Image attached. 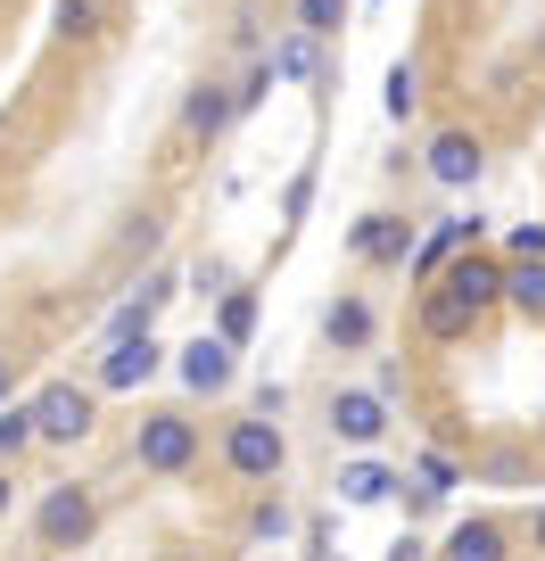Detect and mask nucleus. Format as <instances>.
I'll list each match as a JSON object with an SVG mask.
<instances>
[{
  "instance_id": "obj_1",
  "label": "nucleus",
  "mask_w": 545,
  "mask_h": 561,
  "mask_svg": "<svg viewBox=\"0 0 545 561\" xmlns=\"http://www.w3.org/2000/svg\"><path fill=\"white\" fill-rule=\"evenodd\" d=\"M224 471L248 479V488H273L289 471V438H282V413H248L224 430Z\"/></svg>"
},
{
  "instance_id": "obj_2",
  "label": "nucleus",
  "mask_w": 545,
  "mask_h": 561,
  "mask_svg": "<svg viewBox=\"0 0 545 561\" xmlns=\"http://www.w3.org/2000/svg\"><path fill=\"white\" fill-rule=\"evenodd\" d=\"M133 462H141L149 479H182L198 462V421L191 413H141V430H133Z\"/></svg>"
},
{
  "instance_id": "obj_3",
  "label": "nucleus",
  "mask_w": 545,
  "mask_h": 561,
  "mask_svg": "<svg viewBox=\"0 0 545 561\" xmlns=\"http://www.w3.org/2000/svg\"><path fill=\"white\" fill-rule=\"evenodd\" d=\"M91 528H100V504H91V488H75V479H58V488L34 504V537L50 545V553L91 545Z\"/></svg>"
},
{
  "instance_id": "obj_4",
  "label": "nucleus",
  "mask_w": 545,
  "mask_h": 561,
  "mask_svg": "<svg viewBox=\"0 0 545 561\" xmlns=\"http://www.w3.org/2000/svg\"><path fill=\"white\" fill-rule=\"evenodd\" d=\"M34 421H42V446H83L91 421H100V380L75 388V380H50L34 397Z\"/></svg>"
},
{
  "instance_id": "obj_5",
  "label": "nucleus",
  "mask_w": 545,
  "mask_h": 561,
  "mask_svg": "<svg viewBox=\"0 0 545 561\" xmlns=\"http://www.w3.org/2000/svg\"><path fill=\"white\" fill-rule=\"evenodd\" d=\"M158 364H166L158 331H124V339H107V347H100V364H91V380H100V397H124V388L158 380Z\"/></svg>"
},
{
  "instance_id": "obj_6",
  "label": "nucleus",
  "mask_w": 545,
  "mask_h": 561,
  "mask_svg": "<svg viewBox=\"0 0 545 561\" xmlns=\"http://www.w3.org/2000/svg\"><path fill=\"white\" fill-rule=\"evenodd\" d=\"M174 371H182V388H198V397H224V388L240 380V339H224V331H198L191 347L174 355Z\"/></svg>"
},
{
  "instance_id": "obj_7",
  "label": "nucleus",
  "mask_w": 545,
  "mask_h": 561,
  "mask_svg": "<svg viewBox=\"0 0 545 561\" xmlns=\"http://www.w3.org/2000/svg\"><path fill=\"white\" fill-rule=\"evenodd\" d=\"M331 438L339 446H381L388 438V388H331Z\"/></svg>"
},
{
  "instance_id": "obj_8",
  "label": "nucleus",
  "mask_w": 545,
  "mask_h": 561,
  "mask_svg": "<svg viewBox=\"0 0 545 561\" xmlns=\"http://www.w3.org/2000/svg\"><path fill=\"white\" fill-rule=\"evenodd\" d=\"M422 174L439 182V191H472V182L488 174V149H479V133H463V124H455V133H439V140H430V158H422Z\"/></svg>"
},
{
  "instance_id": "obj_9",
  "label": "nucleus",
  "mask_w": 545,
  "mask_h": 561,
  "mask_svg": "<svg viewBox=\"0 0 545 561\" xmlns=\"http://www.w3.org/2000/svg\"><path fill=\"white\" fill-rule=\"evenodd\" d=\"M348 248H355V256H364V264H413V248H422V231L405 224V215H355Z\"/></svg>"
},
{
  "instance_id": "obj_10",
  "label": "nucleus",
  "mask_w": 545,
  "mask_h": 561,
  "mask_svg": "<svg viewBox=\"0 0 545 561\" xmlns=\"http://www.w3.org/2000/svg\"><path fill=\"white\" fill-rule=\"evenodd\" d=\"M479 331V306L455 298L446 280H422V339H472Z\"/></svg>"
},
{
  "instance_id": "obj_11",
  "label": "nucleus",
  "mask_w": 545,
  "mask_h": 561,
  "mask_svg": "<svg viewBox=\"0 0 545 561\" xmlns=\"http://www.w3.org/2000/svg\"><path fill=\"white\" fill-rule=\"evenodd\" d=\"M479 240V215H439V224L422 231V248H413V280H439V264L455 256V248Z\"/></svg>"
},
{
  "instance_id": "obj_12",
  "label": "nucleus",
  "mask_w": 545,
  "mask_h": 561,
  "mask_svg": "<svg viewBox=\"0 0 545 561\" xmlns=\"http://www.w3.org/2000/svg\"><path fill=\"white\" fill-rule=\"evenodd\" d=\"M372 331H381V322H372V298H331V314H322V339H331L339 355H364L372 347Z\"/></svg>"
},
{
  "instance_id": "obj_13",
  "label": "nucleus",
  "mask_w": 545,
  "mask_h": 561,
  "mask_svg": "<svg viewBox=\"0 0 545 561\" xmlns=\"http://www.w3.org/2000/svg\"><path fill=\"white\" fill-rule=\"evenodd\" d=\"M231 116H240V91H224V83H198L191 100H182V133H198V140H215Z\"/></svg>"
},
{
  "instance_id": "obj_14",
  "label": "nucleus",
  "mask_w": 545,
  "mask_h": 561,
  "mask_svg": "<svg viewBox=\"0 0 545 561\" xmlns=\"http://www.w3.org/2000/svg\"><path fill=\"white\" fill-rule=\"evenodd\" d=\"M504 306L545 322V256H504Z\"/></svg>"
},
{
  "instance_id": "obj_15",
  "label": "nucleus",
  "mask_w": 545,
  "mask_h": 561,
  "mask_svg": "<svg viewBox=\"0 0 545 561\" xmlns=\"http://www.w3.org/2000/svg\"><path fill=\"white\" fill-rule=\"evenodd\" d=\"M397 488H405V479L388 471V462H348V471H339V504H355V512H364V504H388Z\"/></svg>"
},
{
  "instance_id": "obj_16",
  "label": "nucleus",
  "mask_w": 545,
  "mask_h": 561,
  "mask_svg": "<svg viewBox=\"0 0 545 561\" xmlns=\"http://www.w3.org/2000/svg\"><path fill=\"white\" fill-rule=\"evenodd\" d=\"M273 67H282V83H315V75H322V34H315V25H298V34L273 50Z\"/></svg>"
},
{
  "instance_id": "obj_17",
  "label": "nucleus",
  "mask_w": 545,
  "mask_h": 561,
  "mask_svg": "<svg viewBox=\"0 0 545 561\" xmlns=\"http://www.w3.org/2000/svg\"><path fill=\"white\" fill-rule=\"evenodd\" d=\"M446 553H455V561H496V553H504V528H496V520H455V528H446Z\"/></svg>"
},
{
  "instance_id": "obj_18",
  "label": "nucleus",
  "mask_w": 545,
  "mask_h": 561,
  "mask_svg": "<svg viewBox=\"0 0 545 561\" xmlns=\"http://www.w3.org/2000/svg\"><path fill=\"white\" fill-rule=\"evenodd\" d=\"M381 107H388V124H413V107H422V75L405 67V58L388 67V83H381Z\"/></svg>"
},
{
  "instance_id": "obj_19",
  "label": "nucleus",
  "mask_w": 545,
  "mask_h": 561,
  "mask_svg": "<svg viewBox=\"0 0 545 561\" xmlns=\"http://www.w3.org/2000/svg\"><path fill=\"white\" fill-rule=\"evenodd\" d=\"M25 446H42V421H34V404H0V462H18Z\"/></svg>"
},
{
  "instance_id": "obj_20",
  "label": "nucleus",
  "mask_w": 545,
  "mask_h": 561,
  "mask_svg": "<svg viewBox=\"0 0 545 561\" xmlns=\"http://www.w3.org/2000/svg\"><path fill=\"white\" fill-rule=\"evenodd\" d=\"M215 331L248 347V331H257V289H224V306H215Z\"/></svg>"
},
{
  "instance_id": "obj_21",
  "label": "nucleus",
  "mask_w": 545,
  "mask_h": 561,
  "mask_svg": "<svg viewBox=\"0 0 545 561\" xmlns=\"http://www.w3.org/2000/svg\"><path fill=\"white\" fill-rule=\"evenodd\" d=\"M413 479H422V495H446V488H455V462H446V455H413Z\"/></svg>"
},
{
  "instance_id": "obj_22",
  "label": "nucleus",
  "mask_w": 545,
  "mask_h": 561,
  "mask_svg": "<svg viewBox=\"0 0 545 561\" xmlns=\"http://www.w3.org/2000/svg\"><path fill=\"white\" fill-rule=\"evenodd\" d=\"M298 25H315V34H339V25H348V0H298Z\"/></svg>"
},
{
  "instance_id": "obj_23",
  "label": "nucleus",
  "mask_w": 545,
  "mask_h": 561,
  "mask_svg": "<svg viewBox=\"0 0 545 561\" xmlns=\"http://www.w3.org/2000/svg\"><path fill=\"white\" fill-rule=\"evenodd\" d=\"M282 83V67H273V58H257V67H248V83H240V116L248 107H264V91Z\"/></svg>"
},
{
  "instance_id": "obj_24",
  "label": "nucleus",
  "mask_w": 545,
  "mask_h": 561,
  "mask_svg": "<svg viewBox=\"0 0 545 561\" xmlns=\"http://www.w3.org/2000/svg\"><path fill=\"white\" fill-rule=\"evenodd\" d=\"M248 537H289V512H282V495H273V504H257V512H248Z\"/></svg>"
},
{
  "instance_id": "obj_25",
  "label": "nucleus",
  "mask_w": 545,
  "mask_h": 561,
  "mask_svg": "<svg viewBox=\"0 0 545 561\" xmlns=\"http://www.w3.org/2000/svg\"><path fill=\"white\" fill-rule=\"evenodd\" d=\"M306 207H315V174H298V182H289V191H282V215H289V224H298Z\"/></svg>"
},
{
  "instance_id": "obj_26",
  "label": "nucleus",
  "mask_w": 545,
  "mask_h": 561,
  "mask_svg": "<svg viewBox=\"0 0 545 561\" xmlns=\"http://www.w3.org/2000/svg\"><path fill=\"white\" fill-rule=\"evenodd\" d=\"M58 34H67V42L91 34V0H67V9H58Z\"/></svg>"
},
{
  "instance_id": "obj_27",
  "label": "nucleus",
  "mask_w": 545,
  "mask_h": 561,
  "mask_svg": "<svg viewBox=\"0 0 545 561\" xmlns=\"http://www.w3.org/2000/svg\"><path fill=\"white\" fill-rule=\"evenodd\" d=\"M512 256H545V224H521V231H512Z\"/></svg>"
},
{
  "instance_id": "obj_28",
  "label": "nucleus",
  "mask_w": 545,
  "mask_h": 561,
  "mask_svg": "<svg viewBox=\"0 0 545 561\" xmlns=\"http://www.w3.org/2000/svg\"><path fill=\"white\" fill-rule=\"evenodd\" d=\"M9 388H18V355H0V404H9Z\"/></svg>"
},
{
  "instance_id": "obj_29",
  "label": "nucleus",
  "mask_w": 545,
  "mask_h": 561,
  "mask_svg": "<svg viewBox=\"0 0 545 561\" xmlns=\"http://www.w3.org/2000/svg\"><path fill=\"white\" fill-rule=\"evenodd\" d=\"M9 471H18V462H0V520H9V495H18V488H9Z\"/></svg>"
},
{
  "instance_id": "obj_30",
  "label": "nucleus",
  "mask_w": 545,
  "mask_h": 561,
  "mask_svg": "<svg viewBox=\"0 0 545 561\" xmlns=\"http://www.w3.org/2000/svg\"><path fill=\"white\" fill-rule=\"evenodd\" d=\"M537 553H545V504H537Z\"/></svg>"
}]
</instances>
